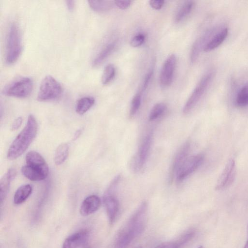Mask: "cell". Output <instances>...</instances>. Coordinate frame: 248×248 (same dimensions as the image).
Segmentation results:
<instances>
[{"mask_svg": "<svg viewBox=\"0 0 248 248\" xmlns=\"http://www.w3.org/2000/svg\"><path fill=\"white\" fill-rule=\"evenodd\" d=\"M198 248H203V247L202 246H200L198 247Z\"/></svg>", "mask_w": 248, "mask_h": 248, "instance_id": "obj_41", "label": "cell"}, {"mask_svg": "<svg viewBox=\"0 0 248 248\" xmlns=\"http://www.w3.org/2000/svg\"><path fill=\"white\" fill-rule=\"evenodd\" d=\"M235 104L239 107L248 106V83L244 85L237 93Z\"/></svg>", "mask_w": 248, "mask_h": 248, "instance_id": "obj_25", "label": "cell"}, {"mask_svg": "<svg viewBox=\"0 0 248 248\" xmlns=\"http://www.w3.org/2000/svg\"><path fill=\"white\" fill-rule=\"evenodd\" d=\"M131 0H115L114 1L115 4L119 8L124 10L128 8L132 4Z\"/></svg>", "mask_w": 248, "mask_h": 248, "instance_id": "obj_33", "label": "cell"}, {"mask_svg": "<svg viewBox=\"0 0 248 248\" xmlns=\"http://www.w3.org/2000/svg\"><path fill=\"white\" fill-rule=\"evenodd\" d=\"M145 35L142 33H140L135 35L130 42V45L134 47L140 46L145 41Z\"/></svg>", "mask_w": 248, "mask_h": 248, "instance_id": "obj_31", "label": "cell"}, {"mask_svg": "<svg viewBox=\"0 0 248 248\" xmlns=\"http://www.w3.org/2000/svg\"><path fill=\"white\" fill-rule=\"evenodd\" d=\"M21 172L25 177L32 181L43 180L48 175L43 171L27 165L22 167Z\"/></svg>", "mask_w": 248, "mask_h": 248, "instance_id": "obj_19", "label": "cell"}, {"mask_svg": "<svg viewBox=\"0 0 248 248\" xmlns=\"http://www.w3.org/2000/svg\"><path fill=\"white\" fill-rule=\"evenodd\" d=\"M148 205L146 202L141 203L126 225L121 230L133 240L144 231L147 221Z\"/></svg>", "mask_w": 248, "mask_h": 248, "instance_id": "obj_2", "label": "cell"}, {"mask_svg": "<svg viewBox=\"0 0 248 248\" xmlns=\"http://www.w3.org/2000/svg\"><path fill=\"white\" fill-rule=\"evenodd\" d=\"M235 171V161L232 158L230 159L217 180L215 189L222 190L228 187L234 180Z\"/></svg>", "mask_w": 248, "mask_h": 248, "instance_id": "obj_10", "label": "cell"}, {"mask_svg": "<svg viewBox=\"0 0 248 248\" xmlns=\"http://www.w3.org/2000/svg\"><path fill=\"white\" fill-rule=\"evenodd\" d=\"M135 248H142V247L141 246H138V247H137Z\"/></svg>", "mask_w": 248, "mask_h": 248, "instance_id": "obj_40", "label": "cell"}, {"mask_svg": "<svg viewBox=\"0 0 248 248\" xmlns=\"http://www.w3.org/2000/svg\"><path fill=\"white\" fill-rule=\"evenodd\" d=\"M141 102V92H138L133 96L131 101L129 112L130 117H133L136 114L140 108Z\"/></svg>", "mask_w": 248, "mask_h": 248, "instance_id": "obj_29", "label": "cell"}, {"mask_svg": "<svg viewBox=\"0 0 248 248\" xmlns=\"http://www.w3.org/2000/svg\"><path fill=\"white\" fill-rule=\"evenodd\" d=\"M244 248H248V239L246 241V243L244 247Z\"/></svg>", "mask_w": 248, "mask_h": 248, "instance_id": "obj_39", "label": "cell"}, {"mask_svg": "<svg viewBox=\"0 0 248 248\" xmlns=\"http://www.w3.org/2000/svg\"><path fill=\"white\" fill-rule=\"evenodd\" d=\"M90 7L97 12H105L109 10L113 6V2L110 0H89Z\"/></svg>", "mask_w": 248, "mask_h": 248, "instance_id": "obj_24", "label": "cell"}, {"mask_svg": "<svg viewBox=\"0 0 248 248\" xmlns=\"http://www.w3.org/2000/svg\"><path fill=\"white\" fill-rule=\"evenodd\" d=\"M116 70L112 64H108L105 67L101 78L103 84L106 85L109 83L115 77Z\"/></svg>", "mask_w": 248, "mask_h": 248, "instance_id": "obj_27", "label": "cell"}, {"mask_svg": "<svg viewBox=\"0 0 248 248\" xmlns=\"http://www.w3.org/2000/svg\"><path fill=\"white\" fill-rule=\"evenodd\" d=\"M120 179V175L116 176L109 184L103 196V203L110 224L115 221L119 210V201L114 192Z\"/></svg>", "mask_w": 248, "mask_h": 248, "instance_id": "obj_4", "label": "cell"}, {"mask_svg": "<svg viewBox=\"0 0 248 248\" xmlns=\"http://www.w3.org/2000/svg\"><path fill=\"white\" fill-rule=\"evenodd\" d=\"M164 4V1L163 0H150L149 4L150 6L155 10H159L162 8Z\"/></svg>", "mask_w": 248, "mask_h": 248, "instance_id": "obj_34", "label": "cell"}, {"mask_svg": "<svg viewBox=\"0 0 248 248\" xmlns=\"http://www.w3.org/2000/svg\"><path fill=\"white\" fill-rule=\"evenodd\" d=\"M32 186L26 184L20 186L16 190L14 196V202L15 204H20L24 202L32 192Z\"/></svg>", "mask_w": 248, "mask_h": 248, "instance_id": "obj_21", "label": "cell"}, {"mask_svg": "<svg viewBox=\"0 0 248 248\" xmlns=\"http://www.w3.org/2000/svg\"><path fill=\"white\" fill-rule=\"evenodd\" d=\"M213 75L214 72H209L202 77L185 103L183 108L184 114L188 113L197 104L208 88Z\"/></svg>", "mask_w": 248, "mask_h": 248, "instance_id": "obj_6", "label": "cell"}, {"mask_svg": "<svg viewBox=\"0 0 248 248\" xmlns=\"http://www.w3.org/2000/svg\"><path fill=\"white\" fill-rule=\"evenodd\" d=\"M38 130V124L32 114L29 115L26 124L15 139L7 154L9 160H13L21 156L27 149L35 138Z\"/></svg>", "mask_w": 248, "mask_h": 248, "instance_id": "obj_1", "label": "cell"}, {"mask_svg": "<svg viewBox=\"0 0 248 248\" xmlns=\"http://www.w3.org/2000/svg\"><path fill=\"white\" fill-rule=\"evenodd\" d=\"M195 235L194 230H190L182 235L176 242L179 248H182L185 245L188 243Z\"/></svg>", "mask_w": 248, "mask_h": 248, "instance_id": "obj_30", "label": "cell"}, {"mask_svg": "<svg viewBox=\"0 0 248 248\" xmlns=\"http://www.w3.org/2000/svg\"><path fill=\"white\" fill-rule=\"evenodd\" d=\"M100 205L101 200L99 197L95 195H90L82 202L80 208V213L83 216H88L95 212Z\"/></svg>", "mask_w": 248, "mask_h": 248, "instance_id": "obj_14", "label": "cell"}, {"mask_svg": "<svg viewBox=\"0 0 248 248\" xmlns=\"http://www.w3.org/2000/svg\"><path fill=\"white\" fill-rule=\"evenodd\" d=\"M33 88L31 79L27 77L19 78L6 86L3 91L5 95L25 98L30 95Z\"/></svg>", "mask_w": 248, "mask_h": 248, "instance_id": "obj_7", "label": "cell"}, {"mask_svg": "<svg viewBox=\"0 0 248 248\" xmlns=\"http://www.w3.org/2000/svg\"><path fill=\"white\" fill-rule=\"evenodd\" d=\"M116 47V42H112L106 45L99 52L93 62V66L97 67L113 52Z\"/></svg>", "mask_w": 248, "mask_h": 248, "instance_id": "obj_20", "label": "cell"}, {"mask_svg": "<svg viewBox=\"0 0 248 248\" xmlns=\"http://www.w3.org/2000/svg\"><path fill=\"white\" fill-rule=\"evenodd\" d=\"M166 109V106L163 103H158L152 108L149 115V120L152 121L156 120L162 115Z\"/></svg>", "mask_w": 248, "mask_h": 248, "instance_id": "obj_28", "label": "cell"}, {"mask_svg": "<svg viewBox=\"0 0 248 248\" xmlns=\"http://www.w3.org/2000/svg\"><path fill=\"white\" fill-rule=\"evenodd\" d=\"M95 99L93 97L86 96L80 98L77 102L76 112L80 115L86 113L94 105Z\"/></svg>", "mask_w": 248, "mask_h": 248, "instance_id": "obj_23", "label": "cell"}, {"mask_svg": "<svg viewBox=\"0 0 248 248\" xmlns=\"http://www.w3.org/2000/svg\"><path fill=\"white\" fill-rule=\"evenodd\" d=\"M66 3L68 9L70 11L73 10L75 5V1L73 0H67Z\"/></svg>", "mask_w": 248, "mask_h": 248, "instance_id": "obj_37", "label": "cell"}, {"mask_svg": "<svg viewBox=\"0 0 248 248\" xmlns=\"http://www.w3.org/2000/svg\"><path fill=\"white\" fill-rule=\"evenodd\" d=\"M69 155V146L67 143H63L57 148L54 155V162L56 165L62 164L67 159Z\"/></svg>", "mask_w": 248, "mask_h": 248, "instance_id": "obj_22", "label": "cell"}, {"mask_svg": "<svg viewBox=\"0 0 248 248\" xmlns=\"http://www.w3.org/2000/svg\"><path fill=\"white\" fill-rule=\"evenodd\" d=\"M16 170L14 169H9L7 171L0 179V197L1 204H2L7 195L10 188V183L16 177Z\"/></svg>", "mask_w": 248, "mask_h": 248, "instance_id": "obj_17", "label": "cell"}, {"mask_svg": "<svg viewBox=\"0 0 248 248\" xmlns=\"http://www.w3.org/2000/svg\"><path fill=\"white\" fill-rule=\"evenodd\" d=\"M194 5L193 1H186L178 11L175 17L176 22H179L191 12Z\"/></svg>", "mask_w": 248, "mask_h": 248, "instance_id": "obj_26", "label": "cell"}, {"mask_svg": "<svg viewBox=\"0 0 248 248\" xmlns=\"http://www.w3.org/2000/svg\"><path fill=\"white\" fill-rule=\"evenodd\" d=\"M26 165L39 169L48 174V165L43 157L38 152L34 151L29 152L26 155Z\"/></svg>", "mask_w": 248, "mask_h": 248, "instance_id": "obj_15", "label": "cell"}, {"mask_svg": "<svg viewBox=\"0 0 248 248\" xmlns=\"http://www.w3.org/2000/svg\"><path fill=\"white\" fill-rule=\"evenodd\" d=\"M88 236L89 233L87 230L76 232L64 240L62 248H78L85 242Z\"/></svg>", "mask_w": 248, "mask_h": 248, "instance_id": "obj_16", "label": "cell"}, {"mask_svg": "<svg viewBox=\"0 0 248 248\" xmlns=\"http://www.w3.org/2000/svg\"><path fill=\"white\" fill-rule=\"evenodd\" d=\"M218 30H219V29L216 27L209 29L195 41L192 46L190 54V59L191 62L193 63L196 61L201 50H203L204 47L211 37Z\"/></svg>", "mask_w": 248, "mask_h": 248, "instance_id": "obj_12", "label": "cell"}, {"mask_svg": "<svg viewBox=\"0 0 248 248\" xmlns=\"http://www.w3.org/2000/svg\"><path fill=\"white\" fill-rule=\"evenodd\" d=\"M82 133V129L78 130L75 133V135L73 137V140H76L81 135Z\"/></svg>", "mask_w": 248, "mask_h": 248, "instance_id": "obj_38", "label": "cell"}, {"mask_svg": "<svg viewBox=\"0 0 248 248\" xmlns=\"http://www.w3.org/2000/svg\"><path fill=\"white\" fill-rule=\"evenodd\" d=\"M21 50V38L19 28L15 23H12L9 27L6 38V62L10 64L16 62Z\"/></svg>", "mask_w": 248, "mask_h": 248, "instance_id": "obj_3", "label": "cell"}, {"mask_svg": "<svg viewBox=\"0 0 248 248\" xmlns=\"http://www.w3.org/2000/svg\"><path fill=\"white\" fill-rule=\"evenodd\" d=\"M204 156L198 154L187 157L179 168L175 177L177 183H181L194 172L202 164Z\"/></svg>", "mask_w": 248, "mask_h": 248, "instance_id": "obj_8", "label": "cell"}, {"mask_svg": "<svg viewBox=\"0 0 248 248\" xmlns=\"http://www.w3.org/2000/svg\"><path fill=\"white\" fill-rule=\"evenodd\" d=\"M153 74L152 69H150L146 74L142 84L141 93L144 92L148 87Z\"/></svg>", "mask_w": 248, "mask_h": 248, "instance_id": "obj_32", "label": "cell"}, {"mask_svg": "<svg viewBox=\"0 0 248 248\" xmlns=\"http://www.w3.org/2000/svg\"><path fill=\"white\" fill-rule=\"evenodd\" d=\"M190 144L189 141L185 142L176 154L170 169L169 181L171 182L175 178L176 173L185 160L187 157Z\"/></svg>", "mask_w": 248, "mask_h": 248, "instance_id": "obj_13", "label": "cell"}, {"mask_svg": "<svg viewBox=\"0 0 248 248\" xmlns=\"http://www.w3.org/2000/svg\"><path fill=\"white\" fill-rule=\"evenodd\" d=\"M228 34V29L223 28L218 30L210 39L204 47L203 51L209 52L219 46L225 40Z\"/></svg>", "mask_w": 248, "mask_h": 248, "instance_id": "obj_18", "label": "cell"}, {"mask_svg": "<svg viewBox=\"0 0 248 248\" xmlns=\"http://www.w3.org/2000/svg\"><path fill=\"white\" fill-rule=\"evenodd\" d=\"M176 64V57L174 54L170 55L164 62L160 75V82L164 87L171 84Z\"/></svg>", "mask_w": 248, "mask_h": 248, "instance_id": "obj_11", "label": "cell"}, {"mask_svg": "<svg viewBox=\"0 0 248 248\" xmlns=\"http://www.w3.org/2000/svg\"><path fill=\"white\" fill-rule=\"evenodd\" d=\"M153 139V133L149 132L143 139L136 157L134 169L138 171L144 167L148 157Z\"/></svg>", "mask_w": 248, "mask_h": 248, "instance_id": "obj_9", "label": "cell"}, {"mask_svg": "<svg viewBox=\"0 0 248 248\" xmlns=\"http://www.w3.org/2000/svg\"><path fill=\"white\" fill-rule=\"evenodd\" d=\"M62 93L60 83L51 76L45 77L42 81L37 96L38 101H47L59 98Z\"/></svg>", "mask_w": 248, "mask_h": 248, "instance_id": "obj_5", "label": "cell"}, {"mask_svg": "<svg viewBox=\"0 0 248 248\" xmlns=\"http://www.w3.org/2000/svg\"><path fill=\"white\" fill-rule=\"evenodd\" d=\"M155 248H179L178 246L175 242H167L161 243L156 246Z\"/></svg>", "mask_w": 248, "mask_h": 248, "instance_id": "obj_35", "label": "cell"}, {"mask_svg": "<svg viewBox=\"0 0 248 248\" xmlns=\"http://www.w3.org/2000/svg\"><path fill=\"white\" fill-rule=\"evenodd\" d=\"M22 123V118L21 117L17 118L14 120L11 126V129L12 131L17 130L21 125Z\"/></svg>", "mask_w": 248, "mask_h": 248, "instance_id": "obj_36", "label": "cell"}]
</instances>
